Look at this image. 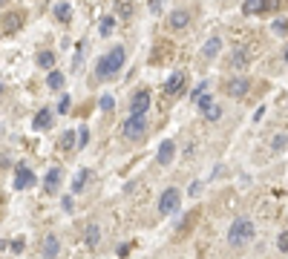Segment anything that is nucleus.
<instances>
[{
  "label": "nucleus",
  "mask_w": 288,
  "mask_h": 259,
  "mask_svg": "<svg viewBox=\"0 0 288 259\" xmlns=\"http://www.w3.org/2000/svg\"><path fill=\"white\" fill-rule=\"evenodd\" d=\"M124 61H127L124 46H116V49H110L107 55H101L98 61H95V75H98L101 81H110L121 66H124Z\"/></svg>",
  "instance_id": "nucleus-1"
},
{
  "label": "nucleus",
  "mask_w": 288,
  "mask_h": 259,
  "mask_svg": "<svg viewBox=\"0 0 288 259\" xmlns=\"http://www.w3.org/2000/svg\"><path fill=\"white\" fill-rule=\"evenodd\" d=\"M254 233H257V228H254L251 219H236V222L231 225V231H228V242H231L234 248H242V245H248V242L254 239Z\"/></svg>",
  "instance_id": "nucleus-2"
},
{
  "label": "nucleus",
  "mask_w": 288,
  "mask_h": 259,
  "mask_svg": "<svg viewBox=\"0 0 288 259\" xmlns=\"http://www.w3.org/2000/svg\"><path fill=\"white\" fill-rule=\"evenodd\" d=\"M144 133H147V121H144V116L124 118V124H121V135H124L127 141H138Z\"/></svg>",
  "instance_id": "nucleus-3"
},
{
  "label": "nucleus",
  "mask_w": 288,
  "mask_h": 259,
  "mask_svg": "<svg viewBox=\"0 0 288 259\" xmlns=\"http://www.w3.org/2000/svg\"><path fill=\"white\" fill-rule=\"evenodd\" d=\"M179 205H182V193H179V188H167L162 196H159V210H162V216L176 213V210H179Z\"/></svg>",
  "instance_id": "nucleus-4"
},
{
  "label": "nucleus",
  "mask_w": 288,
  "mask_h": 259,
  "mask_svg": "<svg viewBox=\"0 0 288 259\" xmlns=\"http://www.w3.org/2000/svg\"><path fill=\"white\" fill-rule=\"evenodd\" d=\"M35 173L26 167V164H18V170H15V188L18 190H29V188H35Z\"/></svg>",
  "instance_id": "nucleus-5"
},
{
  "label": "nucleus",
  "mask_w": 288,
  "mask_h": 259,
  "mask_svg": "<svg viewBox=\"0 0 288 259\" xmlns=\"http://www.w3.org/2000/svg\"><path fill=\"white\" fill-rule=\"evenodd\" d=\"M130 116H144L147 109H150V92L147 90H141V92H135L133 95V101H130Z\"/></svg>",
  "instance_id": "nucleus-6"
},
{
  "label": "nucleus",
  "mask_w": 288,
  "mask_h": 259,
  "mask_svg": "<svg viewBox=\"0 0 288 259\" xmlns=\"http://www.w3.org/2000/svg\"><path fill=\"white\" fill-rule=\"evenodd\" d=\"M248 90H251V81L245 78V75L228 81V95H234V98H242V95H248Z\"/></svg>",
  "instance_id": "nucleus-7"
},
{
  "label": "nucleus",
  "mask_w": 288,
  "mask_h": 259,
  "mask_svg": "<svg viewBox=\"0 0 288 259\" xmlns=\"http://www.w3.org/2000/svg\"><path fill=\"white\" fill-rule=\"evenodd\" d=\"M248 63H251V49H248V46H239V49L231 55V66H234V69H245Z\"/></svg>",
  "instance_id": "nucleus-8"
},
{
  "label": "nucleus",
  "mask_w": 288,
  "mask_h": 259,
  "mask_svg": "<svg viewBox=\"0 0 288 259\" xmlns=\"http://www.w3.org/2000/svg\"><path fill=\"white\" fill-rule=\"evenodd\" d=\"M173 156H176V144H173V141H162V144H159V153H156L159 164H173Z\"/></svg>",
  "instance_id": "nucleus-9"
},
{
  "label": "nucleus",
  "mask_w": 288,
  "mask_h": 259,
  "mask_svg": "<svg viewBox=\"0 0 288 259\" xmlns=\"http://www.w3.org/2000/svg\"><path fill=\"white\" fill-rule=\"evenodd\" d=\"M58 250H61V239H58L55 233H46V239H44V256L46 259H55V256H58Z\"/></svg>",
  "instance_id": "nucleus-10"
},
{
  "label": "nucleus",
  "mask_w": 288,
  "mask_h": 259,
  "mask_svg": "<svg viewBox=\"0 0 288 259\" xmlns=\"http://www.w3.org/2000/svg\"><path fill=\"white\" fill-rule=\"evenodd\" d=\"M52 121H55L52 109H49V107H44V109H41V113H38V116H35V121H32V127H35V130H49V127H52Z\"/></svg>",
  "instance_id": "nucleus-11"
},
{
  "label": "nucleus",
  "mask_w": 288,
  "mask_h": 259,
  "mask_svg": "<svg viewBox=\"0 0 288 259\" xmlns=\"http://www.w3.org/2000/svg\"><path fill=\"white\" fill-rule=\"evenodd\" d=\"M182 87H185V72H173L170 78H167V84H164V92H167V95H176Z\"/></svg>",
  "instance_id": "nucleus-12"
},
{
  "label": "nucleus",
  "mask_w": 288,
  "mask_h": 259,
  "mask_svg": "<svg viewBox=\"0 0 288 259\" xmlns=\"http://www.w3.org/2000/svg\"><path fill=\"white\" fill-rule=\"evenodd\" d=\"M188 23H190V12H188V9H176V12L170 15V26H173V29H185Z\"/></svg>",
  "instance_id": "nucleus-13"
},
{
  "label": "nucleus",
  "mask_w": 288,
  "mask_h": 259,
  "mask_svg": "<svg viewBox=\"0 0 288 259\" xmlns=\"http://www.w3.org/2000/svg\"><path fill=\"white\" fill-rule=\"evenodd\" d=\"M271 3L268 0H248V3H242V12L245 15H260V12H265Z\"/></svg>",
  "instance_id": "nucleus-14"
},
{
  "label": "nucleus",
  "mask_w": 288,
  "mask_h": 259,
  "mask_svg": "<svg viewBox=\"0 0 288 259\" xmlns=\"http://www.w3.org/2000/svg\"><path fill=\"white\" fill-rule=\"evenodd\" d=\"M219 49H222V38L219 35H210L205 44V58H216L219 55Z\"/></svg>",
  "instance_id": "nucleus-15"
},
{
  "label": "nucleus",
  "mask_w": 288,
  "mask_h": 259,
  "mask_svg": "<svg viewBox=\"0 0 288 259\" xmlns=\"http://www.w3.org/2000/svg\"><path fill=\"white\" fill-rule=\"evenodd\" d=\"M61 167H52L49 170V173H46V190H49V193H55V190H58V184H61Z\"/></svg>",
  "instance_id": "nucleus-16"
},
{
  "label": "nucleus",
  "mask_w": 288,
  "mask_h": 259,
  "mask_svg": "<svg viewBox=\"0 0 288 259\" xmlns=\"http://www.w3.org/2000/svg\"><path fill=\"white\" fill-rule=\"evenodd\" d=\"M113 29H116V18H113V15H104L101 23H98V32L104 38H110V35H113Z\"/></svg>",
  "instance_id": "nucleus-17"
},
{
  "label": "nucleus",
  "mask_w": 288,
  "mask_h": 259,
  "mask_svg": "<svg viewBox=\"0 0 288 259\" xmlns=\"http://www.w3.org/2000/svg\"><path fill=\"white\" fill-rule=\"evenodd\" d=\"M98 242H101V228L98 225H90V228H87V245H90V248H98Z\"/></svg>",
  "instance_id": "nucleus-18"
},
{
  "label": "nucleus",
  "mask_w": 288,
  "mask_h": 259,
  "mask_svg": "<svg viewBox=\"0 0 288 259\" xmlns=\"http://www.w3.org/2000/svg\"><path fill=\"white\" fill-rule=\"evenodd\" d=\"M87 181H90V170L84 167V170H78V176H75V181H72V190H75V193H81Z\"/></svg>",
  "instance_id": "nucleus-19"
},
{
  "label": "nucleus",
  "mask_w": 288,
  "mask_h": 259,
  "mask_svg": "<svg viewBox=\"0 0 288 259\" xmlns=\"http://www.w3.org/2000/svg\"><path fill=\"white\" fill-rule=\"evenodd\" d=\"M55 18L66 23V20L72 18V6H69V3H55Z\"/></svg>",
  "instance_id": "nucleus-20"
},
{
  "label": "nucleus",
  "mask_w": 288,
  "mask_h": 259,
  "mask_svg": "<svg viewBox=\"0 0 288 259\" xmlns=\"http://www.w3.org/2000/svg\"><path fill=\"white\" fill-rule=\"evenodd\" d=\"M35 61H38L41 69H52V66H55V52H41Z\"/></svg>",
  "instance_id": "nucleus-21"
},
{
  "label": "nucleus",
  "mask_w": 288,
  "mask_h": 259,
  "mask_svg": "<svg viewBox=\"0 0 288 259\" xmlns=\"http://www.w3.org/2000/svg\"><path fill=\"white\" fill-rule=\"evenodd\" d=\"M46 84H49V90H61L63 87V72H49V78H46Z\"/></svg>",
  "instance_id": "nucleus-22"
},
{
  "label": "nucleus",
  "mask_w": 288,
  "mask_h": 259,
  "mask_svg": "<svg viewBox=\"0 0 288 259\" xmlns=\"http://www.w3.org/2000/svg\"><path fill=\"white\" fill-rule=\"evenodd\" d=\"M205 118L207 121H219V118H222V107H219V104H210V107L205 109Z\"/></svg>",
  "instance_id": "nucleus-23"
},
{
  "label": "nucleus",
  "mask_w": 288,
  "mask_h": 259,
  "mask_svg": "<svg viewBox=\"0 0 288 259\" xmlns=\"http://www.w3.org/2000/svg\"><path fill=\"white\" fill-rule=\"evenodd\" d=\"M75 138H78V141H75V147H87V141H90V130H87V127H81V130L75 133Z\"/></svg>",
  "instance_id": "nucleus-24"
},
{
  "label": "nucleus",
  "mask_w": 288,
  "mask_h": 259,
  "mask_svg": "<svg viewBox=\"0 0 288 259\" xmlns=\"http://www.w3.org/2000/svg\"><path fill=\"white\" fill-rule=\"evenodd\" d=\"M116 12H118V15H121V18H130V15H133V12H135V6H133V3H127V0H124V3H118V6H116Z\"/></svg>",
  "instance_id": "nucleus-25"
},
{
  "label": "nucleus",
  "mask_w": 288,
  "mask_h": 259,
  "mask_svg": "<svg viewBox=\"0 0 288 259\" xmlns=\"http://www.w3.org/2000/svg\"><path fill=\"white\" fill-rule=\"evenodd\" d=\"M271 29H274V35H279V38H285V18H279V20H274V23H271Z\"/></svg>",
  "instance_id": "nucleus-26"
},
{
  "label": "nucleus",
  "mask_w": 288,
  "mask_h": 259,
  "mask_svg": "<svg viewBox=\"0 0 288 259\" xmlns=\"http://www.w3.org/2000/svg\"><path fill=\"white\" fill-rule=\"evenodd\" d=\"M196 104H199V109L205 113V109L210 107V104H213V95H210V92H207V95H199V98H196Z\"/></svg>",
  "instance_id": "nucleus-27"
},
{
  "label": "nucleus",
  "mask_w": 288,
  "mask_h": 259,
  "mask_svg": "<svg viewBox=\"0 0 288 259\" xmlns=\"http://www.w3.org/2000/svg\"><path fill=\"white\" fill-rule=\"evenodd\" d=\"M98 107H101V109H113V107H116V98H113V95H101Z\"/></svg>",
  "instance_id": "nucleus-28"
},
{
  "label": "nucleus",
  "mask_w": 288,
  "mask_h": 259,
  "mask_svg": "<svg viewBox=\"0 0 288 259\" xmlns=\"http://www.w3.org/2000/svg\"><path fill=\"white\" fill-rule=\"evenodd\" d=\"M61 144H63V147H72V144H75V133H72V130H66V133L61 135Z\"/></svg>",
  "instance_id": "nucleus-29"
},
{
  "label": "nucleus",
  "mask_w": 288,
  "mask_h": 259,
  "mask_svg": "<svg viewBox=\"0 0 288 259\" xmlns=\"http://www.w3.org/2000/svg\"><path fill=\"white\" fill-rule=\"evenodd\" d=\"M274 150H285V133H279V135H274Z\"/></svg>",
  "instance_id": "nucleus-30"
},
{
  "label": "nucleus",
  "mask_w": 288,
  "mask_h": 259,
  "mask_svg": "<svg viewBox=\"0 0 288 259\" xmlns=\"http://www.w3.org/2000/svg\"><path fill=\"white\" fill-rule=\"evenodd\" d=\"M3 23H6V29H15V23H20V15H6Z\"/></svg>",
  "instance_id": "nucleus-31"
},
{
  "label": "nucleus",
  "mask_w": 288,
  "mask_h": 259,
  "mask_svg": "<svg viewBox=\"0 0 288 259\" xmlns=\"http://www.w3.org/2000/svg\"><path fill=\"white\" fill-rule=\"evenodd\" d=\"M205 92H207V81H202V84H199L196 90H193V95H190V98L196 101V98H199V95H205Z\"/></svg>",
  "instance_id": "nucleus-32"
},
{
  "label": "nucleus",
  "mask_w": 288,
  "mask_h": 259,
  "mask_svg": "<svg viewBox=\"0 0 288 259\" xmlns=\"http://www.w3.org/2000/svg\"><path fill=\"white\" fill-rule=\"evenodd\" d=\"M277 245H279V250H282V253H285V250H288V233H285V231L279 233V239H277Z\"/></svg>",
  "instance_id": "nucleus-33"
},
{
  "label": "nucleus",
  "mask_w": 288,
  "mask_h": 259,
  "mask_svg": "<svg viewBox=\"0 0 288 259\" xmlns=\"http://www.w3.org/2000/svg\"><path fill=\"white\" fill-rule=\"evenodd\" d=\"M61 207H63V210H72V207H75V202H72V196H63V199H61Z\"/></svg>",
  "instance_id": "nucleus-34"
},
{
  "label": "nucleus",
  "mask_w": 288,
  "mask_h": 259,
  "mask_svg": "<svg viewBox=\"0 0 288 259\" xmlns=\"http://www.w3.org/2000/svg\"><path fill=\"white\" fill-rule=\"evenodd\" d=\"M66 109H69V95H63L61 104H58V113H66Z\"/></svg>",
  "instance_id": "nucleus-35"
},
{
  "label": "nucleus",
  "mask_w": 288,
  "mask_h": 259,
  "mask_svg": "<svg viewBox=\"0 0 288 259\" xmlns=\"http://www.w3.org/2000/svg\"><path fill=\"white\" fill-rule=\"evenodd\" d=\"M199 193H202V181H193L190 184V196H199Z\"/></svg>",
  "instance_id": "nucleus-36"
},
{
  "label": "nucleus",
  "mask_w": 288,
  "mask_h": 259,
  "mask_svg": "<svg viewBox=\"0 0 288 259\" xmlns=\"http://www.w3.org/2000/svg\"><path fill=\"white\" fill-rule=\"evenodd\" d=\"M0 92H3V84H0Z\"/></svg>",
  "instance_id": "nucleus-37"
}]
</instances>
